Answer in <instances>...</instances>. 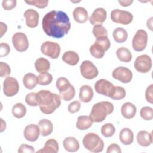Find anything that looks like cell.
<instances>
[{
    "label": "cell",
    "instance_id": "obj_30",
    "mask_svg": "<svg viewBox=\"0 0 153 153\" xmlns=\"http://www.w3.org/2000/svg\"><path fill=\"white\" fill-rule=\"evenodd\" d=\"M89 50L91 56L96 59L102 58L105 55V51H106L103 46L96 42L90 46Z\"/></svg>",
    "mask_w": 153,
    "mask_h": 153
},
{
    "label": "cell",
    "instance_id": "obj_10",
    "mask_svg": "<svg viewBox=\"0 0 153 153\" xmlns=\"http://www.w3.org/2000/svg\"><path fill=\"white\" fill-rule=\"evenodd\" d=\"M19 91V84L17 80L11 76L7 77L3 83V91L4 94L7 97H11Z\"/></svg>",
    "mask_w": 153,
    "mask_h": 153
},
{
    "label": "cell",
    "instance_id": "obj_36",
    "mask_svg": "<svg viewBox=\"0 0 153 153\" xmlns=\"http://www.w3.org/2000/svg\"><path fill=\"white\" fill-rule=\"evenodd\" d=\"M71 85L69 80L65 77H60L56 81V87L59 93L65 91Z\"/></svg>",
    "mask_w": 153,
    "mask_h": 153
},
{
    "label": "cell",
    "instance_id": "obj_48",
    "mask_svg": "<svg viewBox=\"0 0 153 153\" xmlns=\"http://www.w3.org/2000/svg\"><path fill=\"white\" fill-rule=\"evenodd\" d=\"M106 152L107 153H112V152L121 153V150L118 145L116 143H112L108 147Z\"/></svg>",
    "mask_w": 153,
    "mask_h": 153
},
{
    "label": "cell",
    "instance_id": "obj_5",
    "mask_svg": "<svg viewBox=\"0 0 153 153\" xmlns=\"http://www.w3.org/2000/svg\"><path fill=\"white\" fill-rule=\"evenodd\" d=\"M111 19L115 23L121 25H128L133 21V16L129 11L115 9L111 13Z\"/></svg>",
    "mask_w": 153,
    "mask_h": 153
},
{
    "label": "cell",
    "instance_id": "obj_51",
    "mask_svg": "<svg viewBox=\"0 0 153 153\" xmlns=\"http://www.w3.org/2000/svg\"><path fill=\"white\" fill-rule=\"evenodd\" d=\"M152 19L153 17H150L146 22V25H147V27L151 30H152Z\"/></svg>",
    "mask_w": 153,
    "mask_h": 153
},
{
    "label": "cell",
    "instance_id": "obj_8",
    "mask_svg": "<svg viewBox=\"0 0 153 153\" xmlns=\"http://www.w3.org/2000/svg\"><path fill=\"white\" fill-rule=\"evenodd\" d=\"M134 66L137 72L147 73L152 68V60L151 57L146 54L139 56L134 61Z\"/></svg>",
    "mask_w": 153,
    "mask_h": 153
},
{
    "label": "cell",
    "instance_id": "obj_9",
    "mask_svg": "<svg viewBox=\"0 0 153 153\" xmlns=\"http://www.w3.org/2000/svg\"><path fill=\"white\" fill-rule=\"evenodd\" d=\"M80 72L82 76L87 79L95 78L99 74L96 66L90 60H84L80 66Z\"/></svg>",
    "mask_w": 153,
    "mask_h": 153
},
{
    "label": "cell",
    "instance_id": "obj_11",
    "mask_svg": "<svg viewBox=\"0 0 153 153\" xmlns=\"http://www.w3.org/2000/svg\"><path fill=\"white\" fill-rule=\"evenodd\" d=\"M12 43L15 49L23 52L26 51L29 47V41L26 35L23 32H16L13 35Z\"/></svg>",
    "mask_w": 153,
    "mask_h": 153
},
{
    "label": "cell",
    "instance_id": "obj_23",
    "mask_svg": "<svg viewBox=\"0 0 153 153\" xmlns=\"http://www.w3.org/2000/svg\"><path fill=\"white\" fill-rule=\"evenodd\" d=\"M119 139L123 144L126 145H130L133 142V133L130 128H124L120 132Z\"/></svg>",
    "mask_w": 153,
    "mask_h": 153
},
{
    "label": "cell",
    "instance_id": "obj_22",
    "mask_svg": "<svg viewBox=\"0 0 153 153\" xmlns=\"http://www.w3.org/2000/svg\"><path fill=\"white\" fill-rule=\"evenodd\" d=\"M75 21L79 23H85L88 18L87 11L83 7H76L72 13Z\"/></svg>",
    "mask_w": 153,
    "mask_h": 153
},
{
    "label": "cell",
    "instance_id": "obj_32",
    "mask_svg": "<svg viewBox=\"0 0 153 153\" xmlns=\"http://www.w3.org/2000/svg\"><path fill=\"white\" fill-rule=\"evenodd\" d=\"M126 94V90L123 87L120 86H114L108 97L114 100H121L125 97Z\"/></svg>",
    "mask_w": 153,
    "mask_h": 153
},
{
    "label": "cell",
    "instance_id": "obj_17",
    "mask_svg": "<svg viewBox=\"0 0 153 153\" xmlns=\"http://www.w3.org/2000/svg\"><path fill=\"white\" fill-rule=\"evenodd\" d=\"M136 140L139 145L144 147L148 146L152 143V132L149 133L145 130H141L138 132Z\"/></svg>",
    "mask_w": 153,
    "mask_h": 153
},
{
    "label": "cell",
    "instance_id": "obj_50",
    "mask_svg": "<svg viewBox=\"0 0 153 153\" xmlns=\"http://www.w3.org/2000/svg\"><path fill=\"white\" fill-rule=\"evenodd\" d=\"M133 1L130 0V1H118V3L120 4H121V6L123 7H128L129 5H130L132 3H133Z\"/></svg>",
    "mask_w": 153,
    "mask_h": 153
},
{
    "label": "cell",
    "instance_id": "obj_49",
    "mask_svg": "<svg viewBox=\"0 0 153 153\" xmlns=\"http://www.w3.org/2000/svg\"><path fill=\"white\" fill-rule=\"evenodd\" d=\"M1 24V37L3 36V35L7 32V26L5 23L3 22H0Z\"/></svg>",
    "mask_w": 153,
    "mask_h": 153
},
{
    "label": "cell",
    "instance_id": "obj_47",
    "mask_svg": "<svg viewBox=\"0 0 153 153\" xmlns=\"http://www.w3.org/2000/svg\"><path fill=\"white\" fill-rule=\"evenodd\" d=\"M153 84H151L148 86L145 90V99L146 101L150 103H153Z\"/></svg>",
    "mask_w": 153,
    "mask_h": 153
},
{
    "label": "cell",
    "instance_id": "obj_34",
    "mask_svg": "<svg viewBox=\"0 0 153 153\" xmlns=\"http://www.w3.org/2000/svg\"><path fill=\"white\" fill-rule=\"evenodd\" d=\"M53 80L52 75L48 72L41 73L37 76V82L41 85H47L50 84Z\"/></svg>",
    "mask_w": 153,
    "mask_h": 153
},
{
    "label": "cell",
    "instance_id": "obj_31",
    "mask_svg": "<svg viewBox=\"0 0 153 153\" xmlns=\"http://www.w3.org/2000/svg\"><path fill=\"white\" fill-rule=\"evenodd\" d=\"M114 39L118 43L125 42L128 37V33L126 29L123 27H117L112 33Z\"/></svg>",
    "mask_w": 153,
    "mask_h": 153
},
{
    "label": "cell",
    "instance_id": "obj_13",
    "mask_svg": "<svg viewBox=\"0 0 153 153\" xmlns=\"http://www.w3.org/2000/svg\"><path fill=\"white\" fill-rule=\"evenodd\" d=\"M114 86V84L110 81L105 79H100L96 82L94 89L97 93L108 97Z\"/></svg>",
    "mask_w": 153,
    "mask_h": 153
},
{
    "label": "cell",
    "instance_id": "obj_38",
    "mask_svg": "<svg viewBox=\"0 0 153 153\" xmlns=\"http://www.w3.org/2000/svg\"><path fill=\"white\" fill-rule=\"evenodd\" d=\"M93 33L96 38L102 36H108V31L102 25L94 26L93 28Z\"/></svg>",
    "mask_w": 153,
    "mask_h": 153
},
{
    "label": "cell",
    "instance_id": "obj_16",
    "mask_svg": "<svg viewBox=\"0 0 153 153\" xmlns=\"http://www.w3.org/2000/svg\"><path fill=\"white\" fill-rule=\"evenodd\" d=\"M23 16L26 19V25L27 27L34 28L38 26L39 14L36 10L32 8L28 9L24 12Z\"/></svg>",
    "mask_w": 153,
    "mask_h": 153
},
{
    "label": "cell",
    "instance_id": "obj_39",
    "mask_svg": "<svg viewBox=\"0 0 153 153\" xmlns=\"http://www.w3.org/2000/svg\"><path fill=\"white\" fill-rule=\"evenodd\" d=\"M140 115L143 120L146 121L151 120L153 118V109L151 107L144 106L141 108Z\"/></svg>",
    "mask_w": 153,
    "mask_h": 153
},
{
    "label": "cell",
    "instance_id": "obj_37",
    "mask_svg": "<svg viewBox=\"0 0 153 153\" xmlns=\"http://www.w3.org/2000/svg\"><path fill=\"white\" fill-rule=\"evenodd\" d=\"M59 94L62 99L65 101H69L74 97L75 95V89L74 87L71 85L68 89L65 91L59 93Z\"/></svg>",
    "mask_w": 153,
    "mask_h": 153
},
{
    "label": "cell",
    "instance_id": "obj_46",
    "mask_svg": "<svg viewBox=\"0 0 153 153\" xmlns=\"http://www.w3.org/2000/svg\"><path fill=\"white\" fill-rule=\"evenodd\" d=\"M35 152V149L32 146L26 144L21 145L18 149L19 153H32Z\"/></svg>",
    "mask_w": 153,
    "mask_h": 153
},
{
    "label": "cell",
    "instance_id": "obj_25",
    "mask_svg": "<svg viewBox=\"0 0 153 153\" xmlns=\"http://www.w3.org/2000/svg\"><path fill=\"white\" fill-rule=\"evenodd\" d=\"M40 128L41 134L42 136H47L50 135L53 130V125L52 123L47 119H42L38 123Z\"/></svg>",
    "mask_w": 153,
    "mask_h": 153
},
{
    "label": "cell",
    "instance_id": "obj_19",
    "mask_svg": "<svg viewBox=\"0 0 153 153\" xmlns=\"http://www.w3.org/2000/svg\"><path fill=\"white\" fill-rule=\"evenodd\" d=\"M58 151V142L54 139H50L46 141L44 147L37 151L36 153H57Z\"/></svg>",
    "mask_w": 153,
    "mask_h": 153
},
{
    "label": "cell",
    "instance_id": "obj_6",
    "mask_svg": "<svg viewBox=\"0 0 153 153\" xmlns=\"http://www.w3.org/2000/svg\"><path fill=\"white\" fill-rule=\"evenodd\" d=\"M148 42V34L145 30H138L132 40V47L136 51H142L146 48Z\"/></svg>",
    "mask_w": 153,
    "mask_h": 153
},
{
    "label": "cell",
    "instance_id": "obj_44",
    "mask_svg": "<svg viewBox=\"0 0 153 153\" xmlns=\"http://www.w3.org/2000/svg\"><path fill=\"white\" fill-rule=\"evenodd\" d=\"M17 4L16 0H4L2 2V5L5 10H11L14 8Z\"/></svg>",
    "mask_w": 153,
    "mask_h": 153
},
{
    "label": "cell",
    "instance_id": "obj_35",
    "mask_svg": "<svg viewBox=\"0 0 153 153\" xmlns=\"http://www.w3.org/2000/svg\"><path fill=\"white\" fill-rule=\"evenodd\" d=\"M115 132V128L111 123H106L101 127V133L105 137H110L112 136Z\"/></svg>",
    "mask_w": 153,
    "mask_h": 153
},
{
    "label": "cell",
    "instance_id": "obj_29",
    "mask_svg": "<svg viewBox=\"0 0 153 153\" xmlns=\"http://www.w3.org/2000/svg\"><path fill=\"white\" fill-rule=\"evenodd\" d=\"M34 65L36 71L39 73L46 72L50 69V62L44 57L37 59L35 62Z\"/></svg>",
    "mask_w": 153,
    "mask_h": 153
},
{
    "label": "cell",
    "instance_id": "obj_14",
    "mask_svg": "<svg viewBox=\"0 0 153 153\" xmlns=\"http://www.w3.org/2000/svg\"><path fill=\"white\" fill-rule=\"evenodd\" d=\"M24 137L29 142L36 141L40 134V128L39 126L30 124L26 126L24 130Z\"/></svg>",
    "mask_w": 153,
    "mask_h": 153
},
{
    "label": "cell",
    "instance_id": "obj_52",
    "mask_svg": "<svg viewBox=\"0 0 153 153\" xmlns=\"http://www.w3.org/2000/svg\"><path fill=\"white\" fill-rule=\"evenodd\" d=\"M1 124H2L1 127V132H3L6 128V123L3 120L2 118H1Z\"/></svg>",
    "mask_w": 153,
    "mask_h": 153
},
{
    "label": "cell",
    "instance_id": "obj_21",
    "mask_svg": "<svg viewBox=\"0 0 153 153\" xmlns=\"http://www.w3.org/2000/svg\"><path fill=\"white\" fill-rule=\"evenodd\" d=\"M63 145L65 150L68 152H74L77 151L79 148L78 140L74 137H67L63 142Z\"/></svg>",
    "mask_w": 153,
    "mask_h": 153
},
{
    "label": "cell",
    "instance_id": "obj_41",
    "mask_svg": "<svg viewBox=\"0 0 153 153\" xmlns=\"http://www.w3.org/2000/svg\"><path fill=\"white\" fill-rule=\"evenodd\" d=\"M11 74L10 66L3 62H0V76L1 77H8Z\"/></svg>",
    "mask_w": 153,
    "mask_h": 153
},
{
    "label": "cell",
    "instance_id": "obj_12",
    "mask_svg": "<svg viewBox=\"0 0 153 153\" xmlns=\"http://www.w3.org/2000/svg\"><path fill=\"white\" fill-rule=\"evenodd\" d=\"M112 77L123 83L130 82L133 78V74L130 69L126 67L119 66L115 68L112 73Z\"/></svg>",
    "mask_w": 153,
    "mask_h": 153
},
{
    "label": "cell",
    "instance_id": "obj_4",
    "mask_svg": "<svg viewBox=\"0 0 153 153\" xmlns=\"http://www.w3.org/2000/svg\"><path fill=\"white\" fill-rule=\"evenodd\" d=\"M82 143L85 148L92 152H102L104 148L103 140L94 133L86 134L82 140Z\"/></svg>",
    "mask_w": 153,
    "mask_h": 153
},
{
    "label": "cell",
    "instance_id": "obj_45",
    "mask_svg": "<svg viewBox=\"0 0 153 153\" xmlns=\"http://www.w3.org/2000/svg\"><path fill=\"white\" fill-rule=\"evenodd\" d=\"M10 51V47L7 43L1 42L0 45V57H3L7 56Z\"/></svg>",
    "mask_w": 153,
    "mask_h": 153
},
{
    "label": "cell",
    "instance_id": "obj_18",
    "mask_svg": "<svg viewBox=\"0 0 153 153\" xmlns=\"http://www.w3.org/2000/svg\"><path fill=\"white\" fill-rule=\"evenodd\" d=\"M93 88L88 85H84L79 88V97L82 102H90L93 97Z\"/></svg>",
    "mask_w": 153,
    "mask_h": 153
},
{
    "label": "cell",
    "instance_id": "obj_27",
    "mask_svg": "<svg viewBox=\"0 0 153 153\" xmlns=\"http://www.w3.org/2000/svg\"><path fill=\"white\" fill-rule=\"evenodd\" d=\"M93 124V121L90 118L89 116L81 115L78 117L76 123V127L81 130H85L88 129Z\"/></svg>",
    "mask_w": 153,
    "mask_h": 153
},
{
    "label": "cell",
    "instance_id": "obj_7",
    "mask_svg": "<svg viewBox=\"0 0 153 153\" xmlns=\"http://www.w3.org/2000/svg\"><path fill=\"white\" fill-rule=\"evenodd\" d=\"M41 51L43 54L53 59H56L60 55V46L58 43L55 42L45 41L42 44Z\"/></svg>",
    "mask_w": 153,
    "mask_h": 153
},
{
    "label": "cell",
    "instance_id": "obj_1",
    "mask_svg": "<svg viewBox=\"0 0 153 153\" xmlns=\"http://www.w3.org/2000/svg\"><path fill=\"white\" fill-rule=\"evenodd\" d=\"M42 27L47 35L61 38L68 34L71 29V22L68 16L65 12L52 10L44 16Z\"/></svg>",
    "mask_w": 153,
    "mask_h": 153
},
{
    "label": "cell",
    "instance_id": "obj_20",
    "mask_svg": "<svg viewBox=\"0 0 153 153\" xmlns=\"http://www.w3.org/2000/svg\"><path fill=\"white\" fill-rule=\"evenodd\" d=\"M121 112L124 118L126 119H131L136 115V107L132 103L126 102L122 105Z\"/></svg>",
    "mask_w": 153,
    "mask_h": 153
},
{
    "label": "cell",
    "instance_id": "obj_3",
    "mask_svg": "<svg viewBox=\"0 0 153 153\" xmlns=\"http://www.w3.org/2000/svg\"><path fill=\"white\" fill-rule=\"evenodd\" d=\"M114 109L113 104L109 102H98L93 106L89 117L93 122H102L105 120L108 115L113 112Z\"/></svg>",
    "mask_w": 153,
    "mask_h": 153
},
{
    "label": "cell",
    "instance_id": "obj_42",
    "mask_svg": "<svg viewBox=\"0 0 153 153\" xmlns=\"http://www.w3.org/2000/svg\"><path fill=\"white\" fill-rule=\"evenodd\" d=\"M25 2L27 4L34 5L39 8H45L48 4V0H32V1H25Z\"/></svg>",
    "mask_w": 153,
    "mask_h": 153
},
{
    "label": "cell",
    "instance_id": "obj_40",
    "mask_svg": "<svg viewBox=\"0 0 153 153\" xmlns=\"http://www.w3.org/2000/svg\"><path fill=\"white\" fill-rule=\"evenodd\" d=\"M26 103L30 106H38V103L36 98V93L31 92L26 96L25 97Z\"/></svg>",
    "mask_w": 153,
    "mask_h": 153
},
{
    "label": "cell",
    "instance_id": "obj_24",
    "mask_svg": "<svg viewBox=\"0 0 153 153\" xmlns=\"http://www.w3.org/2000/svg\"><path fill=\"white\" fill-rule=\"evenodd\" d=\"M62 60L66 63L71 65L75 66L76 65L79 60V57L77 53L74 51H65L62 56Z\"/></svg>",
    "mask_w": 153,
    "mask_h": 153
},
{
    "label": "cell",
    "instance_id": "obj_26",
    "mask_svg": "<svg viewBox=\"0 0 153 153\" xmlns=\"http://www.w3.org/2000/svg\"><path fill=\"white\" fill-rule=\"evenodd\" d=\"M116 54L118 59L124 63L130 62L132 59V54L130 51L124 47L118 48L116 51Z\"/></svg>",
    "mask_w": 153,
    "mask_h": 153
},
{
    "label": "cell",
    "instance_id": "obj_33",
    "mask_svg": "<svg viewBox=\"0 0 153 153\" xmlns=\"http://www.w3.org/2000/svg\"><path fill=\"white\" fill-rule=\"evenodd\" d=\"M12 113L14 117L22 118L26 115V108L22 103H17L12 108Z\"/></svg>",
    "mask_w": 153,
    "mask_h": 153
},
{
    "label": "cell",
    "instance_id": "obj_43",
    "mask_svg": "<svg viewBox=\"0 0 153 153\" xmlns=\"http://www.w3.org/2000/svg\"><path fill=\"white\" fill-rule=\"evenodd\" d=\"M81 108V103L78 100L74 101L69 103L68 107V111L71 114H74L79 111Z\"/></svg>",
    "mask_w": 153,
    "mask_h": 153
},
{
    "label": "cell",
    "instance_id": "obj_2",
    "mask_svg": "<svg viewBox=\"0 0 153 153\" xmlns=\"http://www.w3.org/2000/svg\"><path fill=\"white\" fill-rule=\"evenodd\" d=\"M36 98L41 111L45 114H51L61 105L60 95L49 90H41L36 93Z\"/></svg>",
    "mask_w": 153,
    "mask_h": 153
},
{
    "label": "cell",
    "instance_id": "obj_28",
    "mask_svg": "<svg viewBox=\"0 0 153 153\" xmlns=\"http://www.w3.org/2000/svg\"><path fill=\"white\" fill-rule=\"evenodd\" d=\"M23 83L26 88L32 90L38 84L37 76L34 74L27 73L23 78Z\"/></svg>",
    "mask_w": 153,
    "mask_h": 153
},
{
    "label": "cell",
    "instance_id": "obj_15",
    "mask_svg": "<svg viewBox=\"0 0 153 153\" xmlns=\"http://www.w3.org/2000/svg\"><path fill=\"white\" fill-rule=\"evenodd\" d=\"M106 11L103 8H97L93 12L89 18V21L93 26L102 25L106 20Z\"/></svg>",
    "mask_w": 153,
    "mask_h": 153
}]
</instances>
